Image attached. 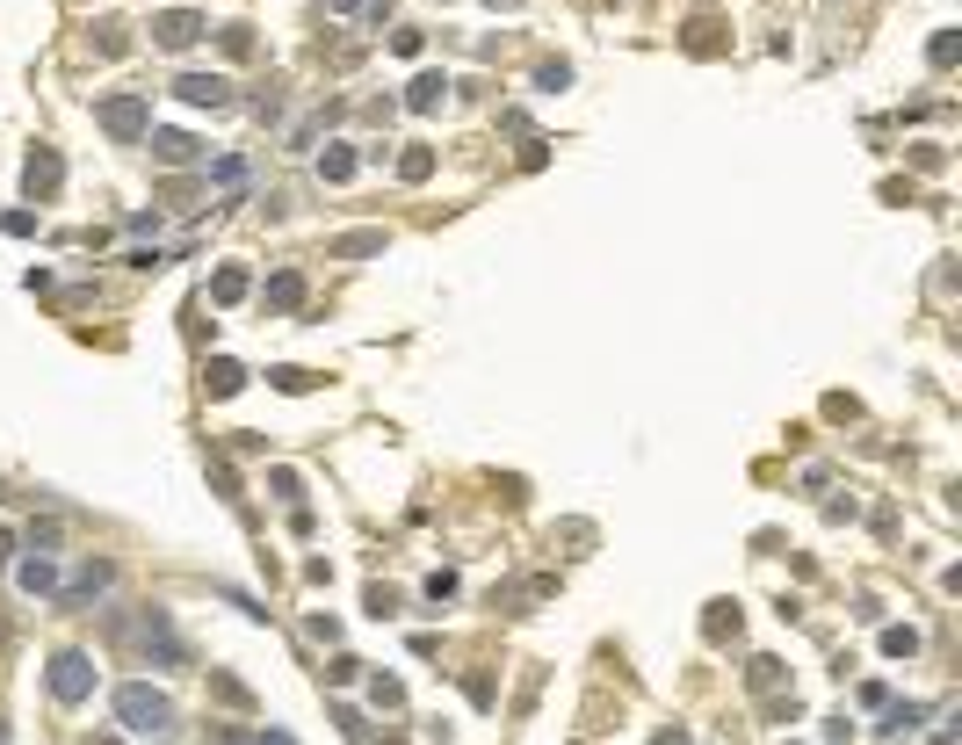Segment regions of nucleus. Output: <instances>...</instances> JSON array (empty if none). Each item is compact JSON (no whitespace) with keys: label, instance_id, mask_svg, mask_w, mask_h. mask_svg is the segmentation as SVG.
<instances>
[{"label":"nucleus","instance_id":"bb28decb","mask_svg":"<svg viewBox=\"0 0 962 745\" xmlns=\"http://www.w3.org/2000/svg\"><path fill=\"white\" fill-rule=\"evenodd\" d=\"M254 745H297L290 731H254Z\"/></svg>","mask_w":962,"mask_h":745},{"label":"nucleus","instance_id":"c756f323","mask_svg":"<svg viewBox=\"0 0 962 745\" xmlns=\"http://www.w3.org/2000/svg\"><path fill=\"white\" fill-rule=\"evenodd\" d=\"M0 557H15V529H0Z\"/></svg>","mask_w":962,"mask_h":745},{"label":"nucleus","instance_id":"9d476101","mask_svg":"<svg viewBox=\"0 0 962 745\" xmlns=\"http://www.w3.org/2000/svg\"><path fill=\"white\" fill-rule=\"evenodd\" d=\"M15 586H22L29 601H37V594H58V572H51V557H22V565H15Z\"/></svg>","mask_w":962,"mask_h":745},{"label":"nucleus","instance_id":"f8f14e48","mask_svg":"<svg viewBox=\"0 0 962 745\" xmlns=\"http://www.w3.org/2000/svg\"><path fill=\"white\" fill-rule=\"evenodd\" d=\"M268 304H275V312H297V304H304V275L290 268V275H268Z\"/></svg>","mask_w":962,"mask_h":745},{"label":"nucleus","instance_id":"f03ea898","mask_svg":"<svg viewBox=\"0 0 962 745\" xmlns=\"http://www.w3.org/2000/svg\"><path fill=\"white\" fill-rule=\"evenodd\" d=\"M95 123H102L116 145H138V138L152 131V102H145V95H109V102L95 109Z\"/></svg>","mask_w":962,"mask_h":745},{"label":"nucleus","instance_id":"c85d7f7f","mask_svg":"<svg viewBox=\"0 0 962 745\" xmlns=\"http://www.w3.org/2000/svg\"><path fill=\"white\" fill-rule=\"evenodd\" d=\"M355 8H369V0H333V15H355Z\"/></svg>","mask_w":962,"mask_h":745},{"label":"nucleus","instance_id":"f3484780","mask_svg":"<svg viewBox=\"0 0 962 745\" xmlns=\"http://www.w3.org/2000/svg\"><path fill=\"white\" fill-rule=\"evenodd\" d=\"M912 651H919V630H912V623H890V630H883V659H912Z\"/></svg>","mask_w":962,"mask_h":745},{"label":"nucleus","instance_id":"393cba45","mask_svg":"<svg viewBox=\"0 0 962 745\" xmlns=\"http://www.w3.org/2000/svg\"><path fill=\"white\" fill-rule=\"evenodd\" d=\"M709 637H738V608H709Z\"/></svg>","mask_w":962,"mask_h":745},{"label":"nucleus","instance_id":"6ab92c4d","mask_svg":"<svg viewBox=\"0 0 962 745\" xmlns=\"http://www.w3.org/2000/svg\"><path fill=\"white\" fill-rule=\"evenodd\" d=\"M746 680H753V695H774L789 673H782V659H753V673H746Z\"/></svg>","mask_w":962,"mask_h":745},{"label":"nucleus","instance_id":"4be33fe9","mask_svg":"<svg viewBox=\"0 0 962 745\" xmlns=\"http://www.w3.org/2000/svg\"><path fill=\"white\" fill-rule=\"evenodd\" d=\"M369 702H377V709H398V702H406V688H398L391 673H377V680H369Z\"/></svg>","mask_w":962,"mask_h":745},{"label":"nucleus","instance_id":"2eb2a0df","mask_svg":"<svg viewBox=\"0 0 962 745\" xmlns=\"http://www.w3.org/2000/svg\"><path fill=\"white\" fill-rule=\"evenodd\" d=\"M210 297H217V304H239V297H246V268H217V275H210Z\"/></svg>","mask_w":962,"mask_h":745},{"label":"nucleus","instance_id":"b1692460","mask_svg":"<svg viewBox=\"0 0 962 745\" xmlns=\"http://www.w3.org/2000/svg\"><path fill=\"white\" fill-rule=\"evenodd\" d=\"M275 391H312V369H268Z\"/></svg>","mask_w":962,"mask_h":745},{"label":"nucleus","instance_id":"dca6fc26","mask_svg":"<svg viewBox=\"0 0 962 745\" xmlns=\"http://www.w3.org/2000/svg\"><path fill=\"white\" fill-rule=\"evenodd\" d=\"M876 709H883V731H890V738H897V731H912V724L926 717L919 702H876Z\"/></svg>","mask_w":962,"mask_h":745},{"label":"nucleus","instance_id":"1a4fd4ad","mask_svg":"<svg viewBox=\"0 0 962 745\" xmlns=\"http://www.w3.org/2000/svg\"><path fill=\"white\" fill-rule=\"evenodd\" d=\"M442 102H449V80H442V73H413V87H406V109H413V116H434Z\"/></svg>","mask_w":962,"mask_h":745},{"label":"nucleus","instance_id":"473e14b6","mask_svg":"<svg viewBox=\"0 0 962 745\" xmlns=\"http://www.w3.org/2000/svg\"><path fill=\"white\" fill-rule=\"evenodd\" d=\"M0 745H8V724H0Z\"/></svg>","mask_w":962,"mask_h":745},{"label":"nucleus","instance_id":"20e7f679","mask_svg":"<svg viewBox=\"0 0 962 745\" xmlns=\"http://www.w3.org/2000/svg\"><path fill=\"white\" fill-rule=\"evenodd\" d=\"M203 29H210V22H203L196 8H167V15H152V44H160V51H189Z\"/></svg>","mask_w":962,"mask_h":745},{"label":"nucleus","instance_id":"2f4dec72","mask_svg":"<svg viewBox=\"0 0 962 745\" xmlns=\"http://www.w3.org/2000/svg\"><path fill=\"white\" fill-rule=\"evenodd\" d=\"M492 8H521V0H492Z\"/></svg>","mask_w":962,"mask_h":745},{"label":"nucleus","instance_id":"423d86ee","mask_svg":"<svg viewBox=\"0 0 962 745\" xmlns=\"http://www.w3.org/2000/svg\"><path fill=\"white\" fill-rule=\"evenodd\" d=\"M109 586H116V565H102V557H95V565H80L66 586H58V601H66V608H80V601H95V594H109Z\"/></svg>","mask_w":962,"mask_h":745},{"label":"nucleus","instance_id":"5701e85b","mask_svg":"<svg viewBox=\"0 0 962 745\" xmlns=\"http://www.w3.org/2000/svg\"><path fill=\"white\" fill-rule=\"evenodd\" d=\"M926 58H934V66H955V58H962V37H955V29H941V37L926 44Z\"/></svg>","mask_w":962,"mask_h":745},{"label":"nucleus","instance_id":"a878e982","mask_svg":"<svg viewBox=\"0 0 962 745\" xmlns=\"http://www.w3.org/2000/svg\"><path fill=\"white\" fill-rule=\"evenodd\" d=\"M0 225H8L15 239H29V232H37V210H8V217H0Z\"/></svg>","mask_w":962,"mask_h":745},{"label":"nucleus","instance_id":"aec40b11","mask_svg":"<svg viewBox=\"0 0 962 745\" xmlns=\"http://www.w3.org/2000/svg\"><path fill=\"white\" fill-rule=\"evenodd\" d=\"M398 174H406V181H427V174H434V152H427V145L398 152Z\"/></svg>","mask_w":962,"mask_h":745},{"label":"nucleus","instance_id":"412c9836","mask_svg":"<svg viewBox=\"0 0 962 745\" xmlns=\"http://www.w3.org/2000/svg\"><path fill=\"white\" fill-rule=\"evenodd\" d=\"M210 181H217V189H239V181H246V160H239V152H225V160L210 167Z\"/></svg>","mask_w":962,"mask_h":745},{"label":"nucleus","instance_id":"4468645a","mask_svg":"<svg viewBox=\"0 0 962 745\" xmlns=\"http://www.w3.org/2000/svg\"><path fill=\"white\" fill-rule=\"evenodd\" d=\"M210 695L225 702V709H254V695H246V680H232V673H210Z\"/></svg>","mask_w":962,"mask_h":745},{"label":"nucleus","instance_id":"6e6552de","mask_svg":"<svg viewBox=\"0 0 962 745\" xmlns=\"http://www.w3.org/2000/svg\"><path fill=\"white\" fill-rule=\"evenodd\" d=\"M22 181H29V196H51L58 181H66V160H58L51 145H37V152H29V167H22Z\"/></svg>","mask_w":962,"mask_h":745},{"label":"nucleus","instance_id":"7c9ffc66","mask_svg":"<svg viewBox=\"0 0 962 745\" xmlns=\"http://www.w3.org/2000/svg\"><path fill=\"white\" fill-rule=\"evenodd\" d=\"M87 745H123V738H87Z\"/></svg>","mask_w":962,"mask_h":745},{"label":"nucleus","instance_id":"39448f33","mask_svg":"<svg viewBox=\"0 0 962 745\" xmlns=\"http://www.w3.org/2000/svg\"><path fill=\"white\" fill-rule=\"evenodd\" d=\"M174 95L189 102V109H232V80H225V73H181Z\"/></svg>","mask_w":962,"mask_h":745},{"label":"nucleus","instance_id":"0eeeda50","mask_svg":"<svg viewBox=\"0 0 962 745\" xmlns=\"http://www.w3.org/2000/svg\"><path fill=\"white\" fill-rule=\"evenodd\" d=\"M145 138H152V160H160V167H196L203 160V145L189 131H145Z\"/></svg>","mask_w":962,"mask_h":745},{"label":"nucleus","instance_id":"cd10ccee","mask_svg":"<svg viewBox=\"0 0 962 745\" xmlns=\"http://www.w3.org/2000/svg\"><path fill=\"white\" fill-rule=\"evenodd\" d=\"M651 745H688V731H659V738H651Z\"/></svg>","mask_w":962,"mask_h":745},{"label":"nucleus","instance_id":"ddd939ff","mask_svg":"<svg viewBox=\"0 0 962 745\" xmlns=\"http://www.w3.org/2000/svg\"><path fill=\"white\" fill-rule=\"evenodd\" d=\"M333 254H340V261H362V254H384V232H348V239H333Z\"/></svg>","mask_w":962,"mask_h":745},{"label":"nucleus","instance_id":"a211bd4d","mask_svg":"<svg viewBox=\"0 0 962 745\" xmlns=\"http://www.w3.org/2000/svg\"><path fill=\"white\" fill-rule=\"evenodd\" d=\"M319 174H326V181H348V174H355V152H348V145H326V152H319Z\"/></svg>","mask_w":962,"mask_h":745},{"label":"nucleus","instance_id":"f257e3e1","mask_svg":"<svg viewBox=\"0 0 962 745\" xmlns=\"http://www.w3.org/2000/svg\"><path fill=\"white\" fill-rule=\"evenodd\" d=\"M116 724L131 738H167L174 731V702L152 688V680H123L116 688Z\"/></svg>","mask_w":962,"mask_h":745},{"label":"nucleus","instance_id":"9b49d317","mask_svg":"<svg viewBox=\"0 0 962 745\" xmlns=\"http://www.w3.org/2000/svg\"><path fill=\"white\" fill-rule=\"evenodd\" d=\"M239 384H246V369H239V362H232V355H217V362H210V369H203V391H210V398H232V391H239Z\"/></svg>","mask_w":962,"mask_h":745},{"label":"nucleus","instance_id":"7ed1b4c3","mask_svg":"<svg viewBox=\"0 0 962 745\" xmlns=\"http://www.w3.org/2000/svg\"><path fill=\"white\" fill-rule=\"evenodd\" d=\"M95 695V659H87V651H58L51 659V702H87Z\"/></svg>","mask_w":962,"mask_h":745}]
</instances>
